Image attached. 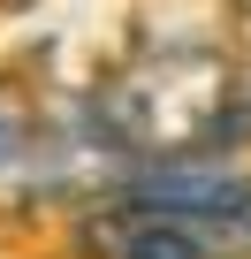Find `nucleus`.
Instances as JSON below:
<instances>
[{
  "label": "nucleus",
  "instance_id": "obj_2",
  "mask_svg": "<svg viewBox=\"0 0 251 259\" xmlns=\"http://www.w3.org/2000/svg\"><path fill=\"white\" fill-rule=\"evenodd\" d=\"M76 251L84 259H206L175 213L130 206V198H99L76 213Z\"/></svg>",
  "mask_w": 251,
  "mask_h": 259
},
{
  "label": "nucleus",
  "instance_id": "obj_3",
  "mask_svg": "<svg viewBox=\"0 0 251 259\" xmlns=\"http://www.w3.org/2000/svg\"><path fill=\"white\" fill-rule=\"evenodd\" d=\"M236 99H243V122H251V54H236Z\"/></svg>",
  "mask_w": 251,
  "mask_h": 259
},
{
  "label": "nucleus",
  "instance_id": "obj_1",
  "mask_svg": "<svg viewBox=\"0 0 251 259\" xmlns=\"http://www.w3.org/2000/svg\"><path fill=\"white\" fill-rule=\"evenodd\" d=\"M99 130L130 153V168L160 160H236L251 145V122L236 99V54L206 38H168L145 46L122 69L91 84Z\"/></svg>",
  "mask_w": 251,
  "mask_h": 259
}]
</instances>
